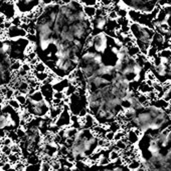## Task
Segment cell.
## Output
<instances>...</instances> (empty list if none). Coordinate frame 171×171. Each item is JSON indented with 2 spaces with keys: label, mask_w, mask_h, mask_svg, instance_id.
I'll return each instance as SVG.
<instances>
[{
  "label": "cell",
  "mask_w": 171,
  "mask_h": 171,
  "mask_svg": "<svg viewBox=\"0 0 171 171\" xmlns=\"http://www.w3.org/2000/svg\"><path fill=\"white\" fill-rule=\"evenodd\" d=\"M96 11H97V8L95 6H90V7L83 6V12H84V14L90 20H92V19H94V18H95V16H96Z\"/></svg>",
  "instance_id": "obj_1"
},
{
  "label": "cell",
  "mask_w": 171,
  "mask_h": 171,
  "mask_svg": "<svg viewBox=\"0 0 171 171\" xmlns=\"http://www.w3.org/2000/svg\"><path fill=\"white\" fill-rule=\"evenodd\" d=\"M126 138H127L129 145H134V144H136L139 141V137L137 136L136 134H135V132L133 131V129L127 131V133H126Z\"/></svg>",
  "instance_id": "obj_2"
},
{
  "label": "cell",
  "mask_w": 171,
  "mask_h": 171,
  "mask_svg": "<svg viewBox=\"0 0 171 171\" xmlns=\"http://www.w3.org/2000/svg\"><path fill=\"white\" fill-rule=\"evenodd\" d=\"M39 161H40V158L37 153H29L28 157L25 160L26 165H37L39 163Z\"/></svg>",
  "instance_id": "obj_3"
},
{
  "label": "cell",
  "mask_w": 171,
  "mask_h": 171,
  "mask_svg": "<svg viewBox=\"0 0 171 171\" xmlns=\"http://www.w3.org/2000/svg\"><path fill=\"white\" fill-rule=\"evenodd\" d=\"M80 130L76 129L73 126H70V127H66V137L67 139H75L76 137V135H78Z\"/></svg>",
  "instance_id": "obj_4"
},
{
  "label": "cell",
  "mask_w": 171,
  "mask_h": 171,
  "mask_svg": "<svg viewBox=\"0 0 171 171\" xmlns=\"http://www.w3.org/2000/svg\"><path fill=\"white\" fill-rule=\"evenodd\" d=\"M29 100L31 102H33V103H39V102H42L44 101V98H43V95H42V93L39 91H35L32 95L31 96H28L27 97Z\"/></svg>",
  "instance_id": "obj_5"
},
{
  "label": "cell",
  "mask_w": 171,
  "mask_h": 171,
  "mask_svg": "<svg viewBox=\"0 0 171 171\" xmlns=\"http://www.w3.org/2000/svg\"><path fill=\"white\" fill-rule=\"evenodd\" d=\"M48 67L46 66V64L44 63L43 61H38L37 64H35L33 67H32V70L37 72V73H43V72H46Z\"/></svg>",
  "instance_id": "obj_6"
},
{
  "label": "cell",
  "mask_w": 171,
  "mask_h": 171,
  "mask_svg": "<svg viewBox=\"0 0 171 171\" xmlns=\"http://www.w3.org/2000/svg\"><path fill=\"white\" fill-rule=\"evenodd\" d=\"M108 158H109L110 162H113V163H115V162L117 160H119L121 158V152L118 151V150H110L109 152V155H108Z\"/></svg>",
  "instance_id": "obj_7"
},
{
  "label": "cell",
  "mask_w": 171,
  "mask_h": 171,
  "mask_svg": "<svg viewBox=\"0 0 171 171\" xmlns=\"http://www.w3.org/2000/svg\"><path fill=\"white\" fill-rule=\"evenodd\" d=\"M6 101V100H5ZM6 105H8L10 108H12L13 110H15V111H20L21 110V106L18 104V102H17L14 98H12V99H9V100H7L6 101Z\"/></svg>",
  "instance_id": "obj_8"
},
{
  "label": "cell",
  "mask_w": 171,
  "mask_h": 171,
  "mask_svg": "<svg viewBox=\"0 0 171 171\" xmlns=\"http://www.w3.org/2000/svg\"><path fill=\"white\" fill-rule=\"evenodd\" d=\"M20 155H17V154H13V153H11V154L8 156V163L12 165V167L14 166L17 162L20 161Z\"/></svg>",
  "instance_id": "obj_9"
},
{
  "label": "cell",
  "mask_w": 171,
  "mask_h": 171,
  "mask_svg": "<svg viewBox=\"0 0 171 171\" xmlns=\"http://www.w3.org/2000/svg\"><path fill=\"white\" fill-rule=\"evenodd\" d=\"M14 99L17 102H18V104L21 107H23L26 104V101H27V96L23 95V94H18V95L14 96Z\"/></svg>",
  "instance_id": "obj_10"
},
{
  "label": "cell",
  "mask_w": 171,
  "mask_h": 171,
  "mask_svg": "<svg viewBox=\"0 0 171 171\" xmlns=\"http://www.w3.org/2000/svg\"><path fill=\"white\" fill-rule=\"evenodd\" d=\"M26 162L25 160H20L19 162H17V163L13 166V170L14 171H25V168H26Z\"/></svg>",
  "instance_id": "obj_11"
},
{
  "label": "cell",
  "mask_w": 171,
  "mask_h": 171,
  "mask_svg": "<svg viewBox=\"0 0 171 171\" xmlns=\"http://www.w3.org/2000/svg\"><path fill=\"white\" fill-rule=\"evenodd\" d=\"M111 163L110 162V160H109V158H108V156H106V155H102L101 156V158L99 159V161H98V165L99 166H103V167H106V166H108Z\"/></svg>",
  "instance_id": "obj_12"
},
{
  "label": "cell",
  "mask_w": 171,
  "mask_h": 171,
  "mask_svg": "<svg viewBox=\"0 0 171 171\" xmlns=\"http://www.w3.org/2000/svg\"><path fill=\"white\" fill-rule=\"evenodd\" d=\"M12 98H14V90L8 86L7 91L5 93V95H4V99L7 101V100H9V99H12Z\"/></svg>",
  "instance_id": "obj_13"
},
{
  "label": "cell",
  "mask_w": 171,
  "mask_h": 171,
  "mask_svg": "<svg viewBox=\"0 0 171 171\" xmlns=\"http://www.w3.org/2000/svg\"><path fill=\"white\" fill-rule=\"evenodd\" d=\"M22 23L21 21V15H16L13 19L11 20V24L12 26H15V27H19Z\"/></svg>",
  "instance_id": "obj_14"
},
{
  "label": "cell",
  "mask_w": 171,
  "mask_h": 171,
  "mask_svg": "<svg viewBox=\"0 0 171 171\" xmlns=\"http://www.w3.org/2000/svg\"><path fill=\"white\" fill-rule=\"evenodd\" d=\"M0 152H1V154H4L6 156H9L11 154L10 147L8 146H0Z\"/></svg>",
  "instance_id": "obj_15"
},
{
  "label": "cell",
  "mask_w": 171,
  "mask_h": 171,
  "mask_svg": "<svg viewBox=\"0 0 171 171\" xmlns=\"http://www.w3.org/2000/svg\"><path fill=\"white\" fill-rule=\"evenodd\" d=\"M39 171H51V164L46 163V162H42V164L39 165Z\"/></svg>",
  "instance_id": "obj_16"
},
{
  "label": "cell",
  "mask_w": 171,
  "mask_h": 171,
  "mask_svg": "<svg viewBox=\"0 0 171 171\" xmlns=\"http://www.w3.org/2000/svg\"><path fill=\"white\" fill-rule=\"evenodd\" d=\"M114 135H115L114 132L108 131V132L105 134L104 139H105L106 141H108V142H113V141H114Z\"/></svg>",
  "instance_id": "obj_17"
},
{
  "label": "cell",
  "mask_w": 171,
  "mask_h": 171,
  "mask_svg": "<svg viewBox=\"0 0 171 171\" xmlns=\"http://www.w3.org/2000/svg\"><path fill=\"white\" fill-rule=\"evenodd\" d=\"M25 39L27 40L28 43H37V35L26 34Z\"/></svg>",
  "instance_id": "obj_18"
},
{
  "label": "cell",
  "mask_w": 171,
  "mask_h": 171,
  "mask_svg": "<svg viewBox=\"0 0 171 171\" xmlns=\"http://www.w3.org/2000/svg\"><path fill=\"white\" fill-rule=\"evenodd\" d=\"M21 69L23 70V71H25L26 73H30V71L32 70V68H31V66L29 65V63L25 62V61H23V62H22V65H21Z\"/></svg>",
  "instance_id": "obj_19"
},
{
  "label": "cell",
  "mask_w": 171,
  "mask_h": 171,
  "mask_svg": "<svg viewBox=\"0 0 171 171\" xmlns=\"http://www.w3.org/2000/svg\"><path fill=\"white\" fill-rule=\"evenodd\" d=\"M12 140L10 138H8V137H5L4 139H2L1 140V146H8V147H10L12 145Z\"/></svg>",
  "instance_id": "obj_20"
},
{
  "label": "cell",
  "mask_w": 171,
  "mask_h": 171,
  "mask_svg": "<svg viewBox=\"0 0 171 171\" xmlns=\"http://www.w3.org/2000/svg\"><path fill=\"white\" fill-rule=\"evenodd\" d=\"M65 97L66 96H65L64 92H56V91H55V92H53V95H52V98L60 99V100H64Z\"/></svg>",
  "instance_id": "obj_21"
},
{
  "label": "cell",
  "mask_w": 171,
  "mask_h": 171,
  "mask_svg": "<svg viewBox=\"0 0 171 171\" xmlns=\"http://www.w3.org/2000/svg\"><path fill=\"white\" fill-rule=\"evenodd\" d=\"M11 169H12V165L9 164V163L7 162V163H5V164L2 165V167H1V169H0V171H9V170H11Z\"/></svg>",
  "instance_id": "obj_22"
},
{
  "label": "cell",
  "mask_w": 171,
  "mask_h": 171,
  "mask_svg": "<svg viewBox=\"0 0 171 171\" xmlns=\"http://www.w3.org/2000/svg\"><path fill=\"white\" fill-rule=\"evenodd\" d=\"M5 137H7V132L3 128H0V140H2Z\"/></svg>",
  "instance_id": "obj_23"
},
{
  "label": "cell",
  "mask_w": 171,
  "mask_h": 171,
  "mask_svg": "<svg viewBox=\"0 0 171 171\" xmlns=\"http://www.w3.org/2000/svg\"><path fill=\"white\" fill-rule=\"evenodd\" d=\"M5 21H6V18L4 17V15H3V14H1V13H0V25L3 24Z\"/></svg>",
  "instance_id": "obj_24"
},
{
  "label": "cell",
  "mask_w": 171,
  "mask_h": 171,
  "mask_svg": "<svg viewBox=\"0 0 171 171\" xmlns=\"http://www.w3.org/2000/svg\"><path fill=\"white\" fill-rule=\"evenodd\" d=\"M4 102H5V99H4L2 95H0V105H3Z\"/></svg>",
  "instance_id": "obj_25"
},
{
  "label": "cell",
  "mask_w": 171,
  "mask_h": 171,
  "mask_svg": "<svg viewBox=\"0 0 171 171\" xmlns=\"http://www.w3.org/2000/svg\"><path fill=\"white\" fill-rule=\"evenodd\" d=\"M70 171H81V169H79L78 167H76V166H74L73 168H71Z\"/></svg>",
  "instance_id": "obj_26"
},
{
  "label": "cell",
  "mask_w": 171,
  "mask_h": 171,
  "mask_svg": "<svg viewBox=\"0 0 171 171\" xmlns=\"http://www.w3.org/2000/svg\"><path fill=\"white\" fill-rule=\"evenodd\" d=\"M168 140H169V144H170V147H171V131L168 133Z\"/></svg>",
  "instance_id": "obj_27"
},
{
  "label": "cell",
  "mask_w": 171,
  "mask_h": 171,
  "mask_svg": "<svg viewBox=\"0 0 171 171\" xmlns=\"http://www.w3.org/2000/svg\"><path fill=\"white\" fill-rule=\"evenodd\" d=\"M135 171H145V169H144V168L142 167V166H140V167H139L138 169H136Z\"/></svg>",
  "instance_id": "obj_28"
}]
</instances>
